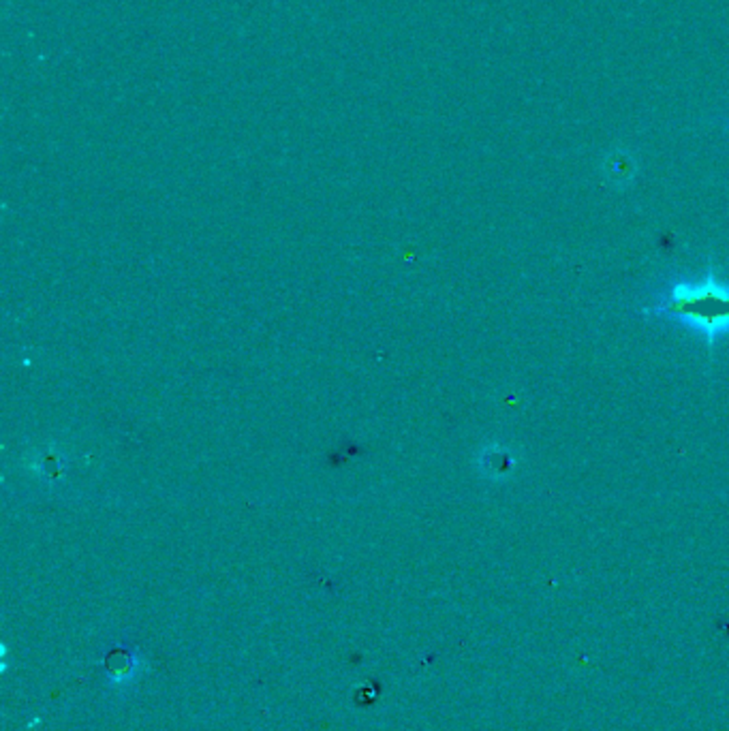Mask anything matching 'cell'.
Wrapping results in <instances>:
<instances>
[{"mask_svg":"<svg viewBox=\"0 0 729 731\" xmlns=\"http://www.w3.org/2000/svg\"><path fill=\"white\" fill-rule=\"evenodd\" d=\"M667 308L671 313H680L693 319L704 321L708 325H715L717 321L729 319V298L717 293H704L697 298H676Z\"/></svg>","mask_w":729,"mask_h":731,"instance_id":"cell-1","label":"cell"}]
</instances>
